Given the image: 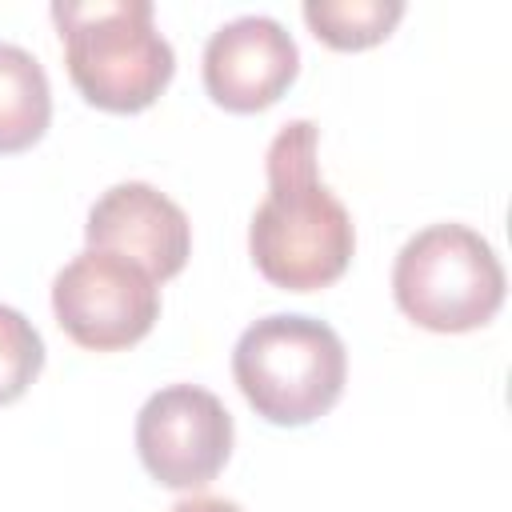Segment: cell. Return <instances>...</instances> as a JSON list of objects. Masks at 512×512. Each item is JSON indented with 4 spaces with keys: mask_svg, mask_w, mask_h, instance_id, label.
<instances>
[{
    "mask_svg": "<svg viewBox=\"0 0 512 512\" xmlns=\"http://www.w3.org/2000/svg\"><path fill=\"white\" fill-rule=\"evenodd\" d=\"M44 368V340L32 320L0 304V404H12Z\"/></svg>",
    "mask_w": 512,
    "mask_h": 512,
    "instance_id": "obj_11",
    "label": "cell"
},
{
    "mask_svg": "<svg viewBox=\"0 0 512 512\" xmlns=\"http://www.w3.org/2000/svg\"><path fill=\"white\" fill-rule=\"evenodd\" d=\"M76 92L104 112L148 108L176 72L172 44L152 24L148 0L52 4Z\"/></svg>",
    "mask_w": 512,
    "mask_h": 512,
    "instance_id": "obj_2",
    "label": "cell"
},
{
    "mask_svg": "<svg viewBox=\"0 0 512 512\" xmlns=\"http://www.w3.org/2000/svg\"><path fill=\"white\" fill-rule=\"evenodd\" d=\"M84 236H88V248L132 260L156 284L172 280L192 252V224L184 208L144 180L112 184L88 208Z\"/></svg>",
    "mask_w": 512,
    "mask_h": 512,
    "instance_id": "obj_7",
    "label": "cell"
},
{
    "mask_svg": "<svg viewBox=\"0 0 512 512\" xmlns=\"http://www.w3.org/2000/svg\"><path fill=\"white\" fill-rule=\"evenodd\" d=\"M52 120V88L44 64L20 48L0 40V152L32 148Z\"/></svg>",
    "mask_w": 512,
    "mask_h": 512,
    "instance_id": "obj_9",
    "label": "cell"
},
{
    "mask_svg": "<svg viewBox=\"0 0 512 512\" xmlns=\"http://www.w3.org/2000/svg\"><path fill=\"white\" fill-rule=\"evenodd\" d=\"M232 376L256 416L280 428H304L340 400L348 352L324 320L276 312L240 332L232 348Z\"/></svg>",
    "mask_w": 512,
    "mask_h": 512,
    "instance_id": "obj_3",
    "label": "cell"
},
{
    "mask_svg": "<svg viewBox=\"0 0 512 512\" xmlns=\"http://www.w3.org/2000/svg\"><path fill=\"white\" fill-rule=\"evenodd\" d=\"M400 16H404L400 0H308L304 4V20L316 32V40H324L336 52H360L388 40Z\"/></svg>",
    "mask_w": 512,
    "mask_h": 512,
    "instance_id": "obj_10",
    "label": "cell"
},
{
    "mask_svg": "<svg viewBox=\"0 0 512 512\" xmlns=\"http://www.w3.org/2000/svg\"><path fill=\"white\" fill-rule=\"evenodd\" d=\"M316 144L312 120H292L272 136L264 156L268 192L248 224L252 264L288 292L336 284L356 252L352 216L316 172Z\"/></svg>",
    "mask_w": 512,
    "mask_h": 512,
    "instance_id": "obj_1",
    "label": "cell"
},
{
    "mask_svg": "<svg viewBox=\"0 0 512 512\" xmlns=\"http://www.w3.org/2000/svg\"><path fill=\"white\" fill-rule=\"evenodd\" d=\"M168 512H244V508L224 496H188V500H176Z\"/></svg>",
    "mask_w": 512,
    "mask_h": 512,
    "instance_id": "obj_12",
    "label": "cell"
},
{
    "mask_svg": "<svg viewBox=\"0 0 512 512\" xmlns=\"http://www.w3.org/2000/svg\"><path fill=\"white\" fill-rule=\"evenodd\" d=\"M136 452L164 488H204L232 456V416L216 392L168 384L136 416Z\"/></svg>",
    "mask_w": 512,
    "mask_h": 512,
    "instance_id": "obj_6",
    "label": "cell"
},
{
    "mask_svg": "<svg viewBox=\"0 0 512 512\" xmlns=\"http://www.w3.org/2000/svg\"><path fill=\"white\" fill-rule=\"evenodd\" d=\"M52 312L80 348L120 352L152 332L160 316V288L132 260L84 248L56 272Z\"/></svg>",
    "mask_w": 512,
    "mask_h": 512,
    "instance_id": "obj_5",
    "label": "cell"
},
{
    "mask_svg": "<svg viewBox=\"0 0 512 512\" xmlns=\"http://www.w3.org/2000/svg\"><path fill=\"white\" fill-rule=\"evenodd\" d=\"M392 296L428 332H472L500 312L504 268L468 224H428L396 252Z\"/></svg>",
    "mask_w": 512,
    "mask_h": 512,
    "instance_id": "obj_4",
    "label": "cell"
},
{
    "mask_svg": "<svg viewBox=\"0 0 512 512\" xmlns=\"http://www.w3.org/2000/svg\"><path fill=\"white\" fill-rule=\"evenodd\" d=\"M204 88L228 112L276 104L300 72V48L272 16H236L204 44Z\"/></svg>",
    "mask_w": 512,
    "mask_h": 512,
    "instance_id": "obj_8",
    "label": "cell"
}]
</instances>
